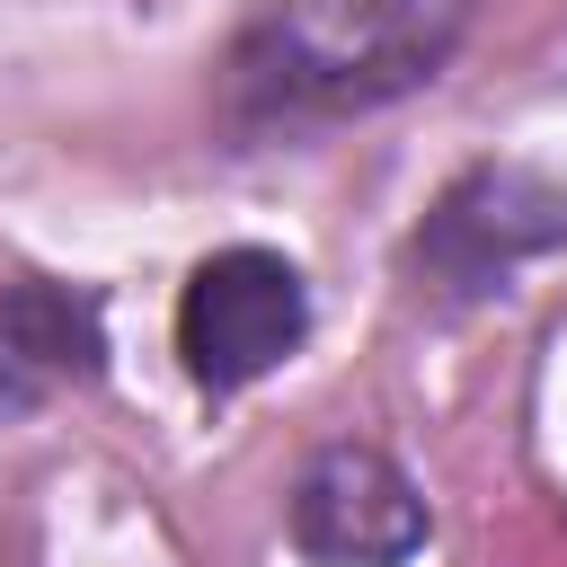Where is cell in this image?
<instances>
[{
	"instance_id": "cell-1",
	"label": "cell",
	"mask_w": 567,
	"mask_h": 567,
	"mask_svg": "<svg viewBox=\"0 0 567 567\" xmlns=\"http://www.w3.org/2000/svg\"><path fill=\"white\" fill-rule=\"evenodd\" d=\"M478 0H266L221 53V106L248 133L337 124L443 80Z\"/></svg>"
},
{
	"instance_id": "cell-2",
	"label": "cell",
	"mask_w": 567,
	"mask_h": 567,
	"mask_svg": "<svg viewBox=\"0 0 567 567\" xmlns=\"http://www.w3.org/2000/svg\"><path fill=\"white\" fill-rule=\"evenodd\" d=\"M549 248H567V186L532 159H478L408 230V275L434 310H478Z\"/></svg>"
},
{
	"instance_id": "cell-3",
	"label": "cell",
	"mask_w": 567,
	"mask_h": 567,
	"mask_svg": "<svg viewBox=\"0 0 567 567\" xmlns=\"http://www.w3.org/2000/svg\"><path fill=\"white\" fill-rule=\"evenodd\" d=\"M310 337V284L275 248H213L177 292V363L204 399H239Z\"/></svg>"
},
{
	"instance_id": "cell-4",
	"label": "cell",
	"mask_w": 567,
	"mask_h": 567,
	"mask_svg": "<svg viewBox=\"0 0 567 567\" xmlns=\"http://www.w3.org/2000/svg\"><path fill=\"white\" fill-rule=\"evenodd\" d=\"M292 549L310 567H408L434 532L416 478L381 443H319L292 478Z\"/></svg>"
},
{
	"instance_id": "cell-5",
	"label": "cell",
	"mask_w": 567,
	"mask_h": 567,
	"mask_svg": "<svg viewBox=\"0 0 567 567\" xmlns=\"http://www.w3.org/2000/svg\"><path fill=\"white\" fill-rule=\"evenodd\" d=\"M0 354H9L18 372H35L44 390H62V381H97V372H106V319H97V292H71V284H44V275L0 284Z\"/></svg>"
},
{
	"instance_id": "cell-6",
	"label": "cell",
	"mask_w": 567,
	"mask_h": 567,
	"mask_svg": "<svg viewBox=\"0 0 567 567\" xmlns=\"http://www.w3.org/2000/svg\"><path fill=\"white\" fill-rule=\"evenodd\" d=\"M27 408H44V381H35V372H18V363L0 354V416H27Z\"/></svg>"
}]
</instances>
